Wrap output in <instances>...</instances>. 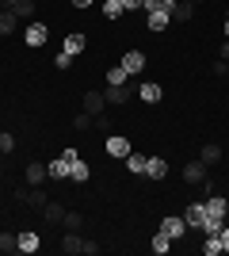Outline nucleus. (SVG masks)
<instances>
[{
    "label": "nucleus",
    "instance_id": "nucleus-1",
    "mask_svg": "<svg viewBox=\"0 0 229 256\" xmlns=\"http://www.w3.org/2000/svg\"><path fill=\"white\" fill-rule=\"evenodd\" d=\"M76 157H80V150H73V146H69V150H61V157H57V160H50V164H46V168H50V176H54V180H65Z\"/></svg>",
    "mask_w": 229,
    "mask_h": 256
},
{
    "label": "nucleus",
    "instance_id": "nucleus-2",
    "mask_svg": "<svg viewBox=\"0 0 229 256\" xmlns=\"http://www.w3.org/2000/svg\"><path fill=\"white\" fill-rule=\"evenodd\" d=\"M23 38H27V46H46L50 27H46V23H27V27H23Z\"/></svg>",
    "mask_w": 229,
    "mask_h": 256
},
{
    "label": "nucleus",
    "instance_id": "nucleus-3",
    "mask_svg": "<svg viewBox=\"0 0 229 256\" xmlns=\"http://www.w3.org/2000/svg\"><path fill=\"white\" fill-rule=\"evenodd\" d=\"M172 23V8H157V12H145V27L149 31H164Z\"/></svg>",
    "mask_w": 229,
    "mask_h": 256
},
{
    "label": "nucleus",
    "instance_id": "nucleus-4",
    "mask_svg": "<svg viewBox=\"0 0 229 256\" xmlns=\"http://www.w3.org/2000/svg\"><path fill=\"white\" fill-rule=\"evenodd\" d=\"M134 92H138V88H130V84H119V88H107L103 96H107V104H111V107H126Z\"/></svg>",
    "mask_w": 229,
    "mask_h": 256
},
{
    "label": "nucleus",
    "instance_id": "nucleus-5",
    "mask_svg": "<svg viewBox=\"0 0 229 256\" xmlns=\"http://www.w3.org/2000/svg\"><path fill=\"white\" fill-rule=\"evenodd\" d=\"M184 180L187 184H203V180H207V160H203V157L187 160V164H184Z\"/></svg>",
    "mask_w": 229,
    "mask_h": 256
},
{
    "label": "nucleus",
    "instance_id": "nucleus-6",
    "mask_svg": "<svg viewBox=\"0 0 229 256\" xmlns=\"http://www.w3.org/2000/svg\"><path fill=\"white\" fill-rule=\"evenodd\" d=\"M184 222H187V230H203V222H207V206H203V203H191L184 210Z\"/></svg>",
    "mask_w": 229,
    "mask_h": 256
},
{
    "label": "nucleus",
    "instance_id": "nucleus-7",
    "mask_svg": "<svg viewBox=\"0 0 229 256\" xmlns=\"http://www.w3.org/2000/svg\"><path fill=\"white\" fill-rule=\"evenodd\" d=\"M119 65H122V69H126L130 76H134V73H142V69H145V54H142V50H126Z\"/></svg>",
    "mask_w": 229,
    "mask_h": 256
},
{
    "label": "nucleus",
    "instance_id": "nucleus-8",
    "mask_svg": "<svg viewBox=\"0 0 229 256\" xmlns=\"http://www.w3.org/2000/svg\"><path fill=\"white\" fill-rule=\"evenodd\" d=\"M107 153L111 157H130V138H122V134H107Z\"/></svg>",
    "mask_w": 229,
    "mask_h": 256
},
{
    "label": "nucleus",
    "instance_id": "nucleus-9",
    "mask_svg": "<svg viewBox=\"0 0 229 256\" xmlns=\"http://www.w3.org/2000/svg\"><path fill=\"white\" fill-rule=\"evenodd\" d=\"M84 111L99 118L103 111H107V96H103V92H84Z\"/></svg>",
    "mask_w": 229,
    "mask_h": 256
},
{
    "label": "nucleus",
    "instance_id": "nucleus-10",
    "mask_svg": "<svg viewBox=\"0 0 229 256\" xmlns=\"http://www.w3.org/2000/svg\"><path fill=\"white\" fill-rule=\"evenodd\" d=\"M138 96H142L145 104H161V96H164V88L157 84V80H142V84H138Z\"/></svg>",
    "mask_w": 229,
    "mask_h": 256
},
{
    "label": "nucleus",
    "instance_id": "nucleus-11",
    "mask_svg": "<svg viewBox=\"0 0 229 256\" xmlns=\"http://www.w3.org/2000/svg\"><path fill=\"white\" fill-rule=\"evenodd\" d=\"M161 234H168V237H172V241H180V237L187 234V222H184V218H176V214H172V218H164V222H161Z\"/></svg>",
    "mask_w": 229,
    "mask_h": 256
},
{
    "label": "nucleus",
    "instance_id": "nucleus-12",
    "mask_svg": "<svg viewBox=\"0 0 229 256\" xmlns=\"http://www.w3.org/2000/svg\"><path fill=\"white\" fill-rule=\"evenodd\" d=\"M61 252L80 256V252H84V237H80V234H73V230H65V237H61Z\"/></svg>",
    "mask_w": 229,
    "mask_h": 256
},
{
    "label": "nucleus",
    "instance_id": "nucleus-13",
    "mask_svg": "<svg viewBox=\"0 0 229 256\" xmlns=\"http://www.w3.org/2000/svg\"><path fill=\"white\" fill-rule=\"evenodd\" d=\"M145 176H149V180H164V176H168V160L164 157H149L145 160Z\"/></svg>",
    "mask_w": 229,
    "mask_h": 256
},
{
    "label": "nucleus",
    "instance_id": "nucleus-14",
    "mask_svg": "<svg viewBox=\"0 0 229 256\" xmlns=\"http://www.w3.org/2000/svg\"><path fill=\"white\" fill-rule=\"evenodd\" d=\"M38 245H42V241H38V234H34V230H23L19 234V252H38Z\"/></svg>",
    "mask_w": 229,
    "mask_h": 256
},
{
    "label": "nucleus",
    "instance_id": "nucleus-15",
    "mask_svg": "<svg viewBox=\"0 0 229 256\" xmlns=\"http://www.w3.org/2000/svg\"><path fill=\"white\" fill-rule=\"evenodd\" d=\"M119 84H130V73L122 65H111L107 69V88H119Z\"/></svg>",
    "mask_w": 229,
    "mask_h": 256
},
{
    "label": "nucleus",
    "instance_id": "nucleus-16",
    "mask_svg": "<svg viewBox=\"0 0 229 256\" xmlns=\"http://www.w3.org/2000/svg\"><path fill=\"white\" fill-rule=\"evenodd\" d=\"M15 27H19V16H15L11 8H4L0 12V34H11Z\"/></svg>",
    "mask_w": 229,
    "mask_h": 256
},
{
    "label": "nucleus",
    "instance_id": "nucleus-17",
    "mask_svg": "<svg viewBox=\"0 0 229 256\" xmlns=\"http://www.w3.org/2000/svg\"><path fill=\"white\" fill-rule=\"evenodd\" d=\"M46 176H50V168H46V164H38V160H31V164H27V184H42Z\"/></svg>",
    "mask_w": 229,
    "mask_h": 256
},
{
    "label": "nucleus",
    "instance_id": "nucleus-18",
    "mask_svg": "<svg viewBox=\"0 0 229 256\" xmlns=\"http://www.w3.org/2000/svg\"><path fill=\"white\" fill-rule=\"evenodd\" d=\"M191 16H195V4H191V0H180V4L172 8V20H180V23H187Z\"/></svg>",
    "mask_w": 229,
    "mask_h": 256
},
{
    "label": "nucleus",
    "instance_id": "nucleus-19",
    "mask_svg": "<svg viewBox=\"0 0 229 256\" xmlns=\"http://www.w3.org/2000/svg\"><path fill=\"white\" fill-rule=\"evenodd\" d=\"M149 245H153V252H157V256H164V252H168V248L176 245V241H172V237H168V234H161V230H157V237H153Z\"/></svg>",
    "mask_w": 229,
    "mask_h": 256
},
{
    "label": "nucleus",
    "instance_id": "nucleus-20",
    "mask_svg": "<svg viewBox=\"0 0 229 256\" xmlns=\"http://www.w3.org/2000/svg\"><path fill=\"white\" fill-rule=\"evenodd\" d=\"M42 218H46L50 226H57L61 218H65V206H57V203H46V206H42Z\"/></svg>",
    "mask_w": 229,
    "mask_h": 256
},
{
    "label": "nucleus",
    "instance_id": "nucleus-21",
    "mask_svg": "<svg viewBox=\"0 0 229 256\" xmlns=\"http://www.w3.org/2000/svg\"><path fill=\"white\" fill-rule=\"evenodd\" d=\"M61 226H65V230H73V234H80V230H84V214H76V210H65Z\"/></svg>",
    "mask_w": 229,
    "mask_h": 256
},
{
    "label": "nucleus",
    "instance_id": "nucleus-22",
    "mask_svg": "<svg viewBox=\"0 0 229 256\" xmlns=\"http://www.w3.org/2000/svg\"><path fill=\"white\" fill-rule=\"evenodd\" d=\"M145 160H149L145 153H130V157H126V168H130L134 176H145Z\"/></svg>",
    "mask_w": 229,
    "mask_h": 256
},
{
    "label": "nucleus",
    "instance_id": "nucleus-23",
    "mask_svg": "<svg viewBox=\"0 0 229 256\" xmlns=\"http://www.w3.org/2000/svg\"><path fill=\"white\" fill-rule=\"evenodd\" d=\"M80 50H84V34H80V31L65 34V54H73V58H76V54H80Z\"/></svg>",
    "mask_w": 229,
    "mask_h": 256
},
{
    "label": "nucleus",
    "instance_id": "nucleus-24",
    "mask_svg": "<svg viewBox=\"0 0 229 256\" xmlns=\"http://www.w3.org/2000/svg\"><path fill=\"white\" fill-rule=\"evenodd\" d=\"M0 252H19V234H4L0 230Z\"/></svg>",
    "mask_w": 229,
    "mask_h": 256
},
{
    "label": "nucleus",
    "instance_id": "nucleus-25",
    "mask_svg": "<svg viewBox=\"0 0 229 256\" xmlns=\"http://www.w3.org/2000/svg\"><path fill=\"white\" fill-rule=\"evenodd\" d=\"M103 16H107V20H122V16H126L122 0H103Z\"/></svg>",
    "mask_w": 229,
    "mask_h": 256
},
{
    "label": "nucleus",
    "instance_id": "nucleus-26",
    "mask_svg": "<svg viewBox=\"0 0 229 256\" xmlns=\"http://www.w3.org/2000/svg\"><path fill=\"white\" fill-rule=\"evenodd\" d=\"M69 176H73V180H76V184H84V180H88V176H92V168H88L84 160L76 157V160H73V168H69Z\"/></svg>",
    "mask_w": 229,
    "mask_h": 256
},
{
    "label": "nucleus",
    "instance_id": "nucleus-27",
    "mask_svg": "<svg viewBox=\"0 0 229 256\" xmlns=\"http://www.w3.org/2000/svg\"><path fill=\"white\" fill-rule=\"evenodd\" d=\"M199 157L207 160V164H218V160H222V146H214V142H207V146H203V153H199Z\"/></svg>",
    "mask_w": 229,
    "mask_h": 256
},
{
    "label": "nucleus",
    "instance_id": "nucleus-28",
    "mask_svg": "<svg viewBox=\"0 0 229 256\" xmlns=\"http://www.w3.org/2000/svg\"><path fill=\"white\" fill-rule=\"evenodd\" d=\"M11 12H15L19 20H31V16H34V0H15V4H11Z\"/></svg>",
    "mask_w": 229,
    "mask_h": 256
},
{
    "label": "nucleus",
    "instance_id": "nucleus-29",
    "mask_svg": "<svg viewBox=\"0 0 229 256\" xmlns=\"http://www.w3.org/2000/svg\"><path fill=\"white\" fill-rule=\"evenodd\" d=\"M46 203H50V199H46V192H42V188H34V192H27V206H34V210H42Z\"/></svg>",
    "mask_w": 229,
    "mask_h": 256
},
{
    "label": "nucleus",
    "instance_id": "nucleus-30",
    "mask_svg": "<svg viewBox=\"0 0 229 256\" xmlns=\"http://www.w3.org/2000/svg\"><path fill=\"white\" fill-rule=\"evenodd\" d=\"M203 252H207V256H218V252H222V237H218V234H207V241H203Z\"/></svg>",
    "mask_w": 229,
    "mask_h": 256
},
{
    "label": "nucleus",
    "instance_id": "nucleus-31",
    "mask_svg": "<svg viewBox=\"0 0 229 256\" xmlns=\"http://www.w3.org/2000/svg\"><path fill=\"white\" fill-rule=\"evenodd\" d=\"M88 126H96V115H88V111H80V115L73 118V130H88Z\"/></svg>",
    "mask_w": 229,
    "mask_h": 256
},
{
    "label": "nucleus",
    "instance_id": "nucleus-32",
    "mask_svg": "<svg viewBox=\"0 0 229 256\" xmlns=\"http://www.w3.org/2000/svg\"><path fill=\"white\" fill-rule=\"evenodd\" d=\"M54 65H57V69H69V65H73V54H65V50H61V54L54 58Z\"/></svg>",
    "mask_w": 229,
    "mask_h": 256
},
{
    "label": "nucleus",
    "instance_id": "nucleus-33",
    "mask_svg": "<svg viewBox=\"0 0 229 256\" xmlns=\"http://www.w3.org/2000/svg\"><path fill=\"white\" fill-rule=\"evenodd\" d=\"M15 150V138H11V134H0V153H11Z\"/></svg>",
    "mask_w": 229,
    "mask_h": 256
},
{
    "label": "nucleus",
    "instance_id": "nucleus-34",
    "mask_svg": "<svg viewBox=\"0 0 229 256\" xmlns=\"http://www.w3.org/2000/svg\"><path fill=\"white\" fill-rule=\"evenodd\" d=\"M226 69H229V62H222V58L210 65V73H214V76H226Z\"/></svg>",
    "mask_w": 229,
    "mask_h": 256
},
{
    "label": "nucleus",
    "instance_id": "nucleus-35",
    "mask_svg": "<svg viewBox=\"0 0 229 256\" xmlns=\"http://www.w3.org/2000/svg\"><path fill=\"white\" fill-rule=\"evenodd\" d=\"M218 237H222V252H229V226H222Z\"/></svg>",
    "mask_w": 229,
    "mask_h": 256
},
{
    "label": "nucleus",
    "instance_id": "nucleus-36",
    "mask_svg": "<svg viewBox=\"0 0 229 256\" xmlns=\"http://www.w3.org/2000/svg\"><path fill=\"white\" fill-rule=\"evenodd\" d=\"M142 8L145 12H157V8H164V0H142Z\"/></svg>",
    "mask_w": 229,
    "mask_h": 256
},
{
    "label": "nucleus",
    "instance_id": "nucleus-37",
    "mask_svg": "<svg viewBox=\"0 0 229 256\" xmlns=\"http://www.w3.org/2000/svg\"><path fill=\"white\" fill-rule=\"evenodd\" d=\"M122 8H126V12H138V8H142V0H122Z\"/></svg>",
    "mask_w": 229,
    "mask_h": 256
},
{
    "label": "nucleus",
    "instance_id": "nucleus-38",
    "mask_svg": "<svg viewBox=\"0 0 229 256\" xmlns=\"http://www.w3.org/2000/svg\"><path fill=\"white\" fill-rule=\"evenodd\" d=\"M218 58H222V62H229V38H226V42H222V50H218Z\"/></svg>",
    "mask_w": 229,
    "mask_h": 256
},
{
    "label": "nucleus",
    "instance_id": "nucleus-39",
    "mask_svg": "<svg viewBox=\"0 0 229 256\" xmlns=\"http://www.w3.org/2000/svg\"><path fill=\"white\" fill-rule=\"evenodd\" d=\"M73 4H76V8H88V4H92V0H73Z\"/></svg>",
    "mask_w": 229,
    "mask_h": 256
},
{
    "label": "nucleus",
    "instance_id": "nucleus-40",
    "mask_svg": "<svg viewBox=\"0 0 229 256\" xmlns=\"http://www.w3.org/2000/svg\"><path fill=\"white\" fill-rule=\"evenodd\" d=\"M176 4H180V0H164V8H176Z\"/></svg>",
    "mask_w": 229,
    "mask_h": 256
},
{
    "label": "nucleus",
    "instance_id": "nucleus-41",
    "mask_svg": "<svg viewBox=\"0 0 229 256\" xmlns=\"http://www.w3.org/2000/svg\"><path fill=\"white\" fill-rule=\"evenodd\" d=\"M226 38H229V16H226Z\"/></svg>",
    "mask_w": 229,
    "mask_h": 256
},
{
    "label": "nucleus",
    "instance_id": "nucleus-42",
    "mask_svg": "<svg viewBox=\"0 0 229 256\" xmlns=\"http://www.w3.org/2000/svg\"><path fill=\"white\" fill-rule=\"evenodd\" d=\"M11 4H15V0H4V8H11Z\"/></svg>",
    "mask_w": 229,
    "mask_h": 256
},
{
    "label": "nucleus",
    "instance_id": "nucleus-43",
    "mask_svg": "<svg viewBox=\"0 0 229 256\" xmlns=\"http://www.w3.org/2000/svg\"><path fill=\"white\" fill-rule=\"evenodd\" d=\"M191 4H203V0H191Z\"/></svg>",
    "mask_w": 229,
    "mask_h": 256
},
{
    "label": "nucleus",
    "instance_id": "nucleus-44",
    "mask_svg": "<svg viewBox=\"0 0 229 256\" xmlns=\"http://www.w3.org/2000/svg\"><path fill=\"white\" fill-rule=\"evenodd\" d=\"M226 76H229V69H226Z\"/></svg>",
    "mask_w": 229,
    "mask_h": 256
}]
</instances>
